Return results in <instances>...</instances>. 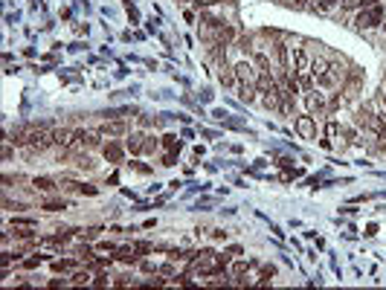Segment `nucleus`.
<instances>
[{
    "label": "nucleus",
    "instance_id": "obj_1",
    "mask_svg": "<svg viewBox=\"0 0 386 290\" xmlns=\"http://www.w3.org/2000/svg\"><path fill=\"white\" fill-rule=\"evenodd\" d=\"M380 18H383V9L374 3L369 9H360V15L354 18V23H357L360 29H374V26H380Z\"/></svg>",
    "mask_w": 386,
    "mask_h": 290
},
{
    "label": "nucleus",
    "instance_id": "obj_2",
    "mask_svg": "<svg viewBox=\"0 0 386 290\" xmlns=\"http://www.w3.org/2000/svg\"><path fill=\"white\" fill-rule=\"evenodd\" d=\"M29 145H32V151L41 154V151H47L49 145H56V134H52L47 125H41V128H35V134H32V142H29Z\"/></svg>",
    "mask_w": 386,
    "mask_h": 290
},
{
    "label": "nucleus",
    "instance_id": "obj_3",
    "mask_svg": "<svg viewBox=\"0 0 386 290\" xmlns=\"http://www.w3.org/2000/svg\"><path fill=\"white\" fill-rule=\"evenodd\" d=\"M386 116H374V113H369V110H357V122H360L363 128H369L374 137L380 134V131H386V122H383Z\"/></svg>",
    "mask_w": 386,
    "mask_h": 290
},
{
    "label": "nucleus",
    "instance_id": "obj_4",
    "mask_svg": "<svg viewBox=\"0 0 386 290\" xmlns=\"http://www.w3.org/2000/svg\"><path fill=\"white\" fill-rule=\"evenodd\" d=\"M102 137H105L102 131H87V128H84V131H76V142H79L82 148H99V145H102Z\"/></svg>",
    "mask_w": 386,
    "mask_h": 290
},
{
    "label": "nucleus",
    "instance_id": "obj_5",
    "mask_svg": "<svg viewBox=\"0 0 386 290\" xmlns=\"http://www.w3.org/2000/svg\"><path fill=\"white\" fill-rule=\"evenodd\" d=\"M305 107H308V113H319V110H325V99H322V93H316V87L305 93Z\"/></svg>",
    "mask_w": 386,
    "mask_h": 290
},
{
    "label": "nucleus",
    "instance_id": "obj_6",
    "mask_svg": "<svg viewBox=\"0 0 386 290\" xmlns=\"http://www.w3.org/2000/svg\"><path fill=\"white\" fill-rule=\"evenodd\" d=\"M293 67H296V76H302V73L311 70V58H308V52H305L302 46L293 49Z\"/></svg>",
    "mask_w": 386,
    "mask_h": 290
},
{
    "label": "nucleus",
    "instance_id": "obj_7",
    "mask_svg": "<svg viewBox=\"0 0 386 290\" xmlns=\"http://www.w3.org/2000/svg\"><path fill=\"white\" fill-rule=\"evenodd\" d=\"M102 154H105L107 162H119L122 160V145L114 142V139H107V145H102Z\"/></svg>",
    "mask_w": 386,
    "mask_h": 290
},
{
    "label": "nucleus",
    "instance_id": "obj_8",
    "mask_svg": "<svg viewBox=\"0 0 386 290\" xmlns=\"http://www.w3.org/2000/svg\"><path fill=\"white\" fill-rule=\"evenodd\" d=\"M125 131H128V128H125V122H122V119H111V122H105V125H102V134H105V137H122Z\"/></svg>",
    "mask_w": 386,
    "mask_h": 290
},
{
    "label": "nucleus",
    "instance_id": "obj_9",
    "mask_svg": "<svg viewBox=\"0 0 386 290\" xmlns=\"http://www.w3.org/2000/svg\"><path fill=\"white\" fill-rule=\"evenodd\" d=\"M296 131H299V134H302L305 139H311V137L316 134L314 119H311V116H299V119H296Z\"/></svg>",
    "mask_w": 386,
    "mask_h": 290
},
{
    "label": "nucleus",
    "instance_id": "obj_10",
    "mask_svg": "<svg viewBox=\"0 0 386 290\" xmlns=\"http://www.w3.org/2000/svg\"><path fill=\"white\" fill-rule=\"evenodd\" d=\"M218 79H221V84H227V87H230V84H235V73H233V67L227 64V58H221V61H218Z\"/></svg>",
    "mask_w": 386,
    "mask_h": 290
},
{
    "label": "nucleus",
    "instance_id": "obj_11",
    "mask_svg": "<svg viewBox=\"0 0 386 290\" xmlns=\"http://www.w3.org/2000/svg\"><path fill=\"white\" fill-rule=\"evenodd\" d=\"M56 145H61V148H73V145H76V134H73L70 128L56 131Z\"/></svg>",
    "mask_w": 386,
    "mask_h": 290
},
{
    "label": "nucleus",
    "instance_id": "obj_12",
    "mask_svg": "<svg viewBox=\"0 0 386 290\" xmlns=\"http://www.w3.org/2000/svg\"><path fill=\"white\" fill-rule=\"evenodd\" d=\"M32 189H35V192H44V195H49V192H56L59 186L52 183L49 177H35V180H32Z\"/></svg>",
    "mask_w": 386,
    "mask_h": 290
},
{
    "label": "nucleus",
    "instance_id": "obj_13",
    "mask_svg": "<svg viewBox=\"0 0 386 290\" xmlns=\"http://www.w3.org/2000/svg\"><path fill=\"white\" fill-rule=\"evenodd\" d=\"M235 79H238V81H250V84H256V81H253V67H250L247 61H241V64L235 67Z\"/></svg>",
    "mask_w": 386,
    "mask_h": 290
},
{
    "label": "nucleus",
    "instance_id": "obj_14",
    "mask_svg": "<svg viewBox=\"0 0 386 290\" xmlns=\"http://www.w3.org/2000/svg\"><path fill=\"white\" fill-rule=\"evenodd\" d=\"M328 67H331V61H325V58H316V61H311V70H308V73H311L314 79H319L322 73H328Z\"/></svg>",
    "mask_w": 386,
    "mask_h": 290
},
{
    "label": "nucleus",
    "instance_id": "obj_15",
    "mask_svg": "<svg viewBox=\"0 0 386 290\" xmlns=\"http://www.w3.org/2000/svg\"><path fill=\"white\" fill-rule=\"evenodd\" d=\"M70 284H90V267H84V270H73Z\"/></svg>",
    "mask_w": 386,
    "mask_h": 290
},
{
    "label": "nucleus",
    "instance_id": "obj_16",
    "mask_svg": "<svg viewBox=\"0 0 386 290\" xmlns=\"http://www.w3.org/2000/svg\"><path fill=\"white\" fill-rule=\"evenodd\" d=\"M142 139H145V137H140V134H131V139L125 142V148H128L131 154H140V151H142V145H145Z\"/></svg>",
    "mask_w": 386,
    "mask_h": 290
},
{
    "label": "nucleus",
    "instance_id": "obj_17",
    "mask_svg": "<svg viewBox=\"0 0 386 290\" xmlns=\"http://www.w3.org/2000/svg\"><path fill=\"white\" fill-rule=\"evenodd\" d=\"M331 76H334V79H337V84L343 79H346V76H349V70H346V64H343V61H331Z\"/></svg>",
    "mask_w": 386,
    "mask_h": 290
},
{
    "label": "nucleus",
    "instance_id": "obj_18",
    "mask_svg": "<svg viewBox=\"0 0 386 290\" xmlns=\"http://www.w3.org/2000/svg\"><path fill=\"white\" fill-rule=\"evenodd\" d=\"M52 270H56V273H70V270H76V261H70V258H59V261H52Z\"/></svg>",
    "mask_w": 386,
    "mask_h": 290
},
{
    "label": "nucleus",
    "instance_id": "obj_19",
    "mask_svg": "<svg viewBox=\"0 0 386 290\" xmlns=\"http://www.w3.org/2000/svg\"><path fill=\"white\" fill-rule=\"evenodd\" d=\"M334 3H340V0H308V6H311L314 12H328Z\"/></svg>",
    "mask_w": 386,
    "mask_h": 290
},
{
    "label": "nucleus",
    "instance_id": "obj_20",
    "mask_svg": "<svg viewBox=\"0 0 386 290\" xmlns=\"http://www.w3.org/2000/svg\"><path fill=\"white\" fill-rule=\"evenodd\" d=\"M374 6V0H343V9H369Z\"/></svg>",
    "mask_w": 386,
    "mask_h": 290
},
{
    "label": "nucleus",
    "instance_id": "obj_21",
    "mask_svg": "<svg viewBox=\"0 0 386 290\" xmlns=\"http://www.w3.org/2000/svg\"><path fill=\"white\" fill-rule=\"evenodd\" d=\"M76 165H79L82 171H93L96 168V162L90 160V157H76Z\"/></svg>",
    "mask_w": 386,
    "mask_h": 290
},
{
    "label": "nucleus",
    "instance_id": "obj_22",
    "mask_svg": "<svg viewBox=\"0 0 386 290\" xmlns=\"http://www.w3.org/2000/svg\"><path fill=\"white\" fill-rule=\"evenodd\" d=\"M44 209H49V212H61V209H67V200H47Z\"/></svg>",
    "mask_w": 386,
    "mask_h": 290
},
{
    "label": "nucleus",
    "instance_id": "obj_23",
    "mask_svg": "<svg viewBox=\"0 0 386 290\" xmlns=\"http://www.w3.org/2000/svg\"><path fill=\"white\" fill-rule=\"evenodd\" d=\"M256 64H258L261 73H270V58L264 55V52H258V55H256Z\"/></svg>",
    "mask_w": 386,
    "mask_h": 290
},
{
    "label": "nucleus",
    "instance_id": "obj_24",
    "mask_svg": "<svg viewBox=\"0 0 386 290\" xmlns=\"http://www.w3.org/2000/svg\"><path fill=\"white\" fill-rule=\"evenodd\" d=\"M96 235H99V229H96V226H90V229H82V238H87V241H96Z\"/></svg>",
    "mask_w": 386,
    "mask_h": 290
},
{
    "label": "nucleus",
    "instance_id": "obj_25",
    "mask_svg": "<svg viewBox=\"0 0 386 290\" xmlns=\"http://www.w3.org/2000/svg\"><path fill=\"white\" fill-rule=\"evenodd\" d=\"M166 148H172V151L180 148V139H177V137H166Z\"/></svg>",
    "mask_w": 386,
    "mask_h": 290
},
{
    "label": "nucleus",
    "instance_id": "obj_26",
    "mask_svg": "<svg viewBox=\"0 0 386 290\" xmlns=\"http://www.w3.org/2000/svg\"><path fill=\"white\" fill-rule=\"evenodd\" d=\"M377 148L386 151V131H380V134H377Z\"/></svg>",
    "mask_w": 386,
    "mask_h": 290
},
{
    "label": "nucleus",
    "instance_id": "obj_27",
    "mask_svg": "<svg viewBox=\"0 0 386 290\" xmlns=\"http://www.w3.org/2000/svg\"><path fill=\"white\" fill-rule=\"evenodd\" d=\"M247 267H250V264H235V267H233V273H235V276H244Z\"/></svg>",
    "mask_w": 386,
    "mask_h": 290
},
{
    "label": "nucleus",
    "instance_id": "obj_28",
    "mask_svg": "<svg viewBox=\"0 0 386 290\" xmlns=\"http://www.w3.org/2000/svg\"><path fill=\"white\" fill-rule=\"evenodd\" d=\"M215 3H221V0H195V6H215Z\"/></svg>",
    "mask_w": 386,
    "mask_h": 290
},
{
    "label": "nucleus",
    "instance_id": "obj_29",
    "mask_svg": "<svg viewBox=\"0 0 386 290\" xmlns=\"http://www.w3.org/2000/svg\"><path fill=\"white\" fill-rule=\"evenodd\" d=\"M154 148H157V139H148V142L142 145V151H154Z\"/></svg>",
    "mask_w": 386,
    "mask_h": 290
},
{
    "label": "nucleus",
    "instance_id": "obj_30",
    "mask_svg": "<svg viewBox=\"0 0 386 290\" xmlns=\"http://www.w3.org/2000/svg\"><path fill=\"white\" fill-rule=\"evenodd\" d=\"M383 107H386V93H383Z\"/></svg>",
    "mask_w": 386,
    "mask_h": 290
}]
</instances>
